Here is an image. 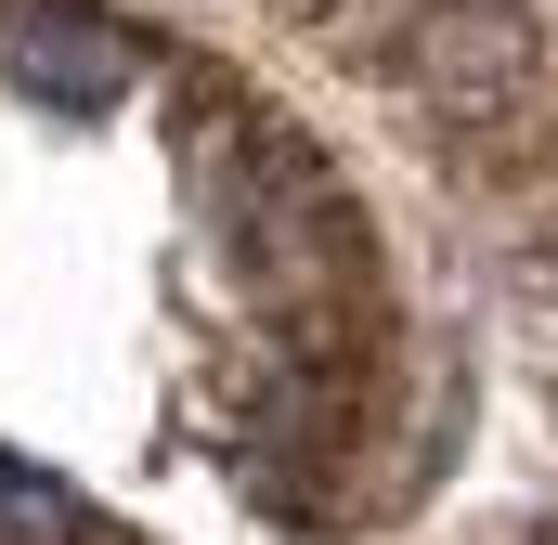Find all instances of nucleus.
<instances>
[{
    "label": "nucleus",
    "instance_id": "f257e3e1",
    "mask_svg": "<svg viewBox=\"0 0 558 545\" xmlns=\"http://www.w3.org/2000/svg\"><path fill=\"white\" fill-rule=\"evenodd\" d=\"M403 65H416L441 105H481V92H507V78L533 65V26H520L507 0H441L416 39H403Z\"/></svg>",
    "mask_w": 558,
    "mask_h": 545
},
{
    "label": "nucleus",
    "instance_id": "f03ea898",
    "mask_svg": "<svg viewBox=\"0 0 558 545\" xmlns=\"http://www.w3.org/2000/svg\"><path fill=\"white\" fill-rule=\"evenodd\" d=\"M0 39H13L26 92H65V105H118L131 92V39L92 26V13H0Z\"/></svg>",
    "mask_w": 558,
    "mask_h": 545
},
{
    "label": "nucleus",
    "instance_id": "7ed1b4c3",
    "mask_svg": "<svg viewBox=\"0 0 558 545\" xmlns=\"http://www.w3.org/2000/svg\"><path fill=\"white\" fill-rule=\"evenodd\" d=\"M78 533H92V520H78V494L0 455V545H78Z\"/></svg>",
    "mask_w": 558,
    "mask_h": 545
}]
</instances>
